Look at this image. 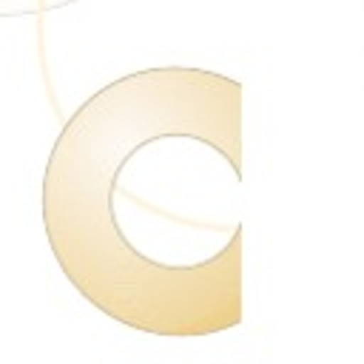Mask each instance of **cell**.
<instances>
[{
  "mask_svg": "<svg viewBox=\"0 0 364 364\" xmlns=\"http://www.w3.org/2000/svg\"><path fill=\"white\" fill-rule=\"evenodd\" d=\"M43 225L65 279L114 321L210 336L242 321V82L142 68L54 139Z\"/></svg>",
  "mask_w": 364,
  "mask_h": 364,
  "instance_id": "cell-1",
  "label": "cell"
}]
</instances>
